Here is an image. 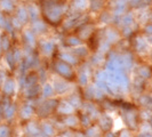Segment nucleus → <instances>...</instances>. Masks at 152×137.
Returning a JSON list of instances; mask_svg holds the SVG:
<instances>
[{"mask_svg": "<svg viewBox=\"0 0 152 137\" xmlns=\"http://www.w3.org/2000/svg\"><path fill=\"white\" fill-rule=\"evenodd\" d=\"M0 8L4 12H13L15 8V0H0Z\"/></svg>", "mask_w": 152, "mask_h": 137, "instance_id": "obj_8", "label": "nucleus"}, {"mask_svg": "<svg viewBox=\"0 0 152 137\" xmlns=\"http://www.w3.org/2000/svg\"><path fill=\"white\" fill-rule=\"evenodd\" d=\"M10 47V42H9V38L6 34H2L0 38V49L4 52H7Z\"/></svg>", "mask_w": 152, "mask_h": 137, "instance_id": "obj_15", "label": "nucleus"}, {"mask_svg": "<svg viewBox=\"0 0 152 137\" xmlns=\"http://www.w3.org/2000/svg\"><path fill=\"white\" fill-rule=\"evenodd\" d=\"M66 44L69 46H79L81 44V40L78 38V37H69L66 39Z\"/></svg>", "mask_w": 152, "mask_h": 137, "instance_id": "obj_26", "label": "nucleus"}, {"mask_svg": "<svg viewBox=\"0 0 152 137\" xmlns=\"http://www.w3.org/2000/svg\"><path fill=\"white\" fill-rule=\"evenodd\" d=\"M79 122H81L85 126H89L91 125V118L87 113H83L79 118Z\"/></svg>", "mask_w": 152, "mask_h": 137, "instance_id": "obj_27", "label": "nucleus"}, {"mask_svg": "<svg viewBox=\"0 0 152 137\" xmlns=\"http://www.w3.org/2000/svg\"><path fill=\"white\" fill-rule=\"evenodd\" d=\"M28 14L29 16H31V18H32V21L34 22V21H37V18H38V10H37V8L34 7V6H30L29 9H28Z\"/></svg>", "mask_w": 152, "mask_h": 137, "instance_id": "obj_23", "label": "nucleus"}, {"mask_svg": "<svg viewBox=\"0 0 152 137\" xmlns=\"http://www.w3.org/2000/svg\"><path fill=\"white\" fill-rule=\"evenodd\" d=\"M14 114H15V105L14 104L5 107V118L6 119H10Z\"/></svg>", "mask_w": 152, "mask_h": 137, "instance_id": "obj_19", "label": "nucleus"}, {"mask_svg": "<svg viewBox=\"0 0 152 137\" xmlns=\"http://www.w3.org/2000/svg\"><path fill=\"white\" fill-rule=\"evenodd\" d=\"M105 137H115V136H114V134L110 133V131H107V134H105Z\"/></svg>", "mask_w": 152, "mask_h": 137, "instance_id": "obj_38", "label": "nucleus"}, {"mask_svg": "<svg viewBox=\"0 0 152 137\" xmlns=\"http://www.w3.org/2000/svg\"><path fill=\"white\" fill-rule=\"evenodd\" d=\"M44 14L50 23L57 24L62 20V16H63L62 5L54 0H47L44 2Z\"/></svg>", "mask_w": 152, "mask_h": 137, "instance_id": "obj_1", "label": "nucleus"}, {"mask_svg": "<svg viewBox=\"0 0 152 137\" xmlns=\"http://www.w3.org/2000/svg\"><path fill=\"white\" fill-rule=\"evenodd\" d=\"M53 91L54 89L52 85H46L44 89H42V95H44V97H50L53 95Z\"/></svg>", "mask_w": 152, "mask_h": 137, "instance_id": "obj_25", "label": "nucleus"}, {"mask_svg": "<svg viewBox=\"0 0 152 137\" xmlns=\"http://www.w3.org/2000/svg\"><path fill=\"white\" fill-rule=\"evenodd\" d=\"M78 79H79V82H80L81 85H86L87 84V81H88V73H87L85 70H81L80 73H79Z\"/></svg>", "mask_w": 152, "mask_h": 137, "instance_id": "obj_24", "label": "nucleus"}, {"mask_svg": "<svg viewBox=\"0 0 152 137\" xmlns=\"http://www.w3.org/2000/svg\"><path fill=\"white\" fill-rule=\"evenodd\" d=\"M99 126L104 131H109L112 127V119L107 114H103L99 118Z\"/></svg>", "mask_w": 152, "mask_h": 137, "instance_id": "obj_4", "label": "nucleus"}, {"mask_svg": "<svg viewBox=\"0 0 152 137\" xmlns=\"http://www.w3.org/2000/svg\"><path fill=\"white\" fill-rule=\"evenodd\" d=\"M75 54H77L79 57H83V56H86L87 55V49L85 48V47H80V48H77V49H75V52H73Z\"/></svg>", "mask_w": 152, "mask_h": 137, "instance_id": "obj_30", "label": "nucleus"}, {"mask_svg": "<svg viewBox=\"0 0 152 137\" xmlns=\"http://www.w3.org/2000/svg\"><path fill=\"white\" fill-rule=\"evenodd\" d=\"M4 81H5V74L2 71H0V86H2Z\"/></svg>", "mask_w": 152, "mask_h": 137, "instance_id": "obj_35", "label": "nucleus"}, {"mask_svg": "<svg viewBox=\"0 0 152 137\" xmlns=\"http://www.w3.org/2000/svg\"><path fill=\"white\" fill-rule=\"evenodd\" d=\"M33 28H34V30L37 31V32H42V30H45V24H42V23L40 22H37V21H34L33 23Z\"/></svg>", "mask_w": 152, "mask_h": 137, "instance_id": "obj_31", "label": "nucleus"}, {"mask_svg": "<svg viewBox=\"0 0 152 137\" xmlns=\"http://www.w3.org/2000/svg\"><path fill=\"white\" fill-rule=\"evenodd\" d=\"M138 137H151V134L150 133H143V134H141Z\"/></svg>", "mask_w": 152, "mask_h": 137, "instance_id": "obj_37", "label": "nucleus"}, {"mask_svg": "<svg viewBox=\"0 0 152 137\" xmlns=\"http://www.w3.org/2000/svg\"><path fill=\"white\" fill-rule=\"evenodd\" d=\"M24 39L26 40V42L30 46H33L34 42H36V39H34V36H33V32L31 31H25L24 32Z\"/></svg>", "mask_w": 152, "mask_h": 137, "instance_id": "obj_18", "label": "nucleus"}, {"mask_svg": "<svg viewBox=\"0 0 152 137\" xmlns=\"http://www.w3.org/2000/svg\"><path fill=\"white\" fill-rule=\"evenodd\" d=\"M53 89H55L58 94H64L65 91H68L69 84L66 81H64L63 79H61V80H55L54 81Z\"/></svg>", "mask_w": 152, "mask_h": 137, "instance_id": "obj_7", "label": "nucleus"}, {"mask_svg": "<svg viewBox=\"0 0 152 137\" xmlns=\"http://www.w3.org/2000/svg\"><path fill=\"white\" fill-rule=\"evenodd\" d=\"M57 109H58V112L61 114H64V115L72 114V112L75 111V107L70 104L69 101H62L61 103H58Z\"/></svg>", "mask_w": 152, "mask_h": 137, "instance_id": "obj_3", "label": "nucleus"}, {"mask_svg": "<svg viewBox=\"0 0 152 137\" xmlns=\"http://www.w3.org/2000/svg\"><path fill=\"white\" fill-rule=\"evenodd\" d=\"M99 135V128L96 126H91L86 131V136L87 137H96Z\"/></svg>", "mask_w": 152, "mask_h": 137, "instance_id": "obj_22", "label": "nucleus"}, {"mask_svg": "<svg viewBox=\"0 0 152 137\" xmlns=\"http://www.w3.org/2000/svg\"><path fill=\"white\" fill-rule=\"evenodd\" d=\"M16 18H17V21L21 23V24H25V23L29 21L28 9L24 8L23 6H20V7L17 8V12H16Z\"/></svg>", "mask_w": 152, "mask_h": 137, "instance_id": "obj_5", "label": "nucleus"}, {"mask_svg": "<svg viewBox=\"0 0 152 137\" xmlns=\"http://www.w3.org/2000/svg\"><path fill=\"white\" fill-rule=\"evenodd\" d=\"M73 6L79 10H84L88 7V0H75Z\"/></svg>", "mask_w": 152, "mask_h": 137, "instance_id": "obj_16", "label": "nucleus"}, {"mask_svg": "<svg viewBox=\"0 0 152 137\" xmlns=\"http://www.w3.org/2000/svg\"><path fill=\"white\" fill-rule=\"evenodd\" d=\"M64 122L69 127H76L77 125L79 123V118L76 117V115H73V114H69V115H66Z\"/></svg>", "mask_w": 152, "mask_h": 137, "instance_id": "obj_13", "label": "nucleus"}, {"mask_svg": "<svg viewBox=\"0 0 152 137\" xmlns=\"http://www.w3.org/2000/svg\"><path fill=\"white\" fill-rule=\"evenodd\" d=\"M7 20H6V17L2 15V14H0V26L1 28H4V29H6L7 28Z\"/></svg>", "mask_w": 152, "mask_h": 137, "instance_id": "obj_34", "label": "nucleus"}, {"mask_svg": "<svg viewBox=\"0 0 152 137\" xmlns=\"http://www.w3.org/2000/svg\"><path fill=\"white\" fill-rule=\"evenodd\" d=\"M114 4H115L113 6L114 13H117L118 15H121L126 9V5H127L126 0H114Z\"/></svg>", "mask_w": 152, "mask_h": 137, "instance_id": "obj_9", "label": "nucleus"}, {"mask_svg": "<svg viewBox=\"0 0 152 137\" xmlns=\"http://www.w3.org/2000/svg\"><path fill=\"white\" fill-rule=\"evenodd\" d=\"M60 58H61L60 61L65 62V63H68V64H70V65H72V64H77V63H78L76 56H73V55H70L69 53L61 54V55H60Z\"/></svg>", "mask_w": 152, "mask_h": 137, "instance_id": "obj_11", "label": "nucleus"}, {"mask_svg": "<svg viewBox=\"0 0 152 137\" xmlns=\"http://www.w3.org/2000/svg\"><path fill=\"white\" fill-rule=\"evenodd\" d=\"M37 80H38V77L37 74H34V73H30L28 78L25 79V84L28 85L29 87H33V85L37 82Z\"/></svg>", "mask_w": 152, "mask_h": 137, "instance_id": "obj_21", "label": "nucleus"}, {"mask_svg": "<svg viewBox=\"0 0 152 137\" xmlns=\"http://www.w3.org/2000/svg\"><path fill=\"white\" fill-rule=\"evenodd\" d=\"M120 137H130L129 133L128 131H122L121 134H120Z\"/></svg>", "mask_w": 152, "mask_h": 137, "instance_id": "obj_36", "label": "nucleus"}, {"mask_svg": "<svg viewBox=\"0 0 152 137\" xmlns=\"http://www.w3.org/2000/svg\"><path fill=\"white\" fill-rule=\"evenodd\" d=\"M2 87H4V93L7 96H12L15 91V81L13 79H5Z\"/></svg>", "mask_w": 152, "mask_h": 137, "instance_id": "obj_6", "label": "nucleus"}, {"mask_svg": "<svg viewBox=\"0 0 152 137\" xmlns=\"http://www.w3.org/2000/svg\"><path fill=\"white\" fill-rule=\"evenodd\" d=\"M28 130H29V133H32V134H38V133H40V130L37 128V126L34 123H30L29 127H28Z\"/></svg>", "mask_w": 152, "mask_h": 137, "instance_id": "obj_33", "label": "nucleus"}, {"mask_svg": "<svg viewBox=\"0 0 152 137\" xmlns=\"http://www.w3.org/2000/svg\"><path fill=\"white\" fill-rule=\"evenodd\" d=\"M105 36H107V41L109 44H112L114 41H118L119 40V34L113 29H109L107 31V33H105Z\"/></svg>", "mask_w": 152, "mask_h": 137, "instance_id": "obj_10", "label": "nucleus"}, {"mask_svg": "<svg viewBox=\"0 0 152 137\" xmlns=\"http://www.w3.org/2000/svg\"><path fill=\"white\" fill-rule=\"evenodd\" d=\"M55 71L58 73V76H61L63 79H66V80H72L73 79V70L71 68V65L65 63L63 61H58L55 63Z\"/></svg>", "mask_w": 152, "mask_h": 137, "instance_id": "obj_2", "label": "nucleus"}, {"mask_svg": "<svg viewBox=\"0 0 152 137\" xmlns=\"http://www.w3.org/2000/svg\"><path fill=\"white\" fill-rule=\"evenodd\" d=\"M10 130L7 126H0V137H8Z\"/></svg>", "mask_w": 152, "mask_h": 137, "instance_id": "obj_29", "label": "nucleus"}, {"mask_svg": "<svg viewBox=\"0 0 152 137\" xmlns=\"http://www.w3.org/2000/svg\"><path fill=\"white\" fill-rule=\"evenodd\" d=\"M103 5V0H89V6H91V10L97 12L99 8Z\"/></svg>", "mask_w": 152, "mask_h": 137, "instance_id": "obj_20", "label": "nucleus"}, {"mask_svg": "<svg viewBox=\"0 0 152 137\" xmlns=\"http://www.w3.org/2000/svg\"><path fill=\"white\" fill-rule=\"evenodd\" d=\"M32 114H33V107L31 106L30 104H26L23 106L22 111H21V117L23 119H29L32 117Z\"/></svg>", "mask_w": 152, "mask_h": 137, "instance_id": "obj_12", "label": "nucleus"}, {"mask_svg": "<svg viewBox=\"0 0 152 137\" xmlns=\"http://www.w3.org/2000/svg\"><path fill=\"white\" fill-rule=\"evenodd\" d=\"M122 22H124V24H125V26H129V25H132V24L134 23L133 16L130 15V14L125 15V16H124V18H122Z\"/></svg>", "mask_w": 152, "mask_h": 137, "instance_id": "obj_28", "label": "nucleus"}, {"mask_svg": "<svg viewBox=\"0 0 152 137\" xmlns=\"http://www.w3.org/2000/svg\"><path fill=\"white\" fill-rule=\"evenodd\" d=\"M41 131L46 134L47 136H52L54 135V128L52 127V125H49V123H42V126H41Z\"/></svg>", "mask_w": 152, "mask_h": 137, "instance_id": "obj_17", "label": "nucleus"}, {"mask_svg": "<svg viewBox=\"0 0 152 137\" xmlns=\"http://www.w3.org/2000/svg\"><path fill=\"white\" fill-rule=\"evenodd\" d=\"M138 72H140L141 77H143V78H149L150 77V70L148 68H141Z\"/></svg>", "mask_w": 152, "mask_h": 137, "instance_id": "obj_32", "label": "nucleus"}, {"mask_svg": "<svg viewBox=\"0 0 152 137\" xmlns=\"http://www.w3.org/2000/svg\"><path fill=\"white\" fill-rule=\"evenodd\" d=\"M41 50H42V53L47 55V56H49V55H52L54 50V44L53 42H48V41H46V42H42L41 44Z\"/></svg>", "mask_w": 152, "mask_h": 137, "instance_id": "obj_14", "label": "nucleus"}]
</instances>
